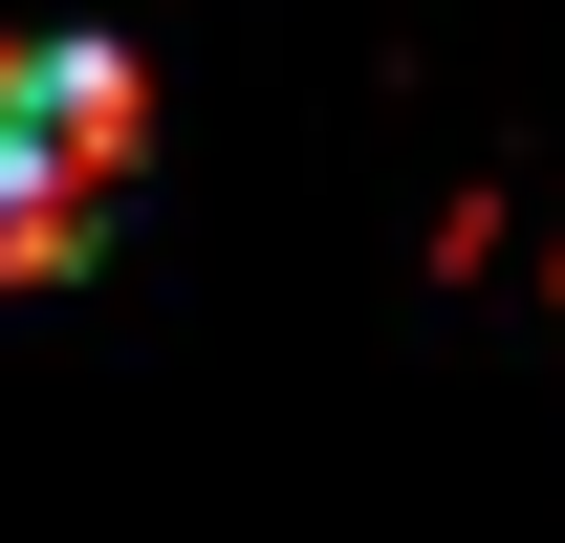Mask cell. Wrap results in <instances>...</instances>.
<instances>
[{
    "mask_svg": "<svg viewBox=\"0 0 565 543\" xmlns=\"http://www.w3.org/2000/svg\"><path fill=\"white\" fill-rule=\"evenodd\" d=\"M152 152L131 44H0V283H66Z\"/></svg>",
    "mask_w": 565,
    "mask_h": 543,
    "instance_id": "cell-1",
    "label": "cell"
}]
</instances>
